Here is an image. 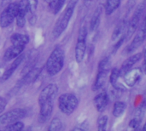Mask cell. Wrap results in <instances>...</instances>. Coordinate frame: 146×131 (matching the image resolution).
I'll list each match as a JSON object with an SVG mask.
<instances>
[{"instance_id":"cell-31","label":"cell","mask_w":146,"mask_h":131,"mask_svg":"<svg viewBox=\"0 0 146 131\" xmlns=\"http://www.w3.org/2000/svg\"><path fill=\"white\" fill-rule=\"evenodd\" d=\"M106 127H98V131H107Z\"/></svg>"},{"instance_id":"cell-23","label":"cell","mask_w":146,"mask_h":131,"mask_svg":"<svg viewBox=\"0 0 146 131\" xmlns=\"http://www.w3.org/2000/svg\"><path fill=\"white\" fill-rule=\"evenodd\" d=\"M126 108H127V105H126L125 102H123V101H116L114 104L112 113L115 118H120L125 113Z\"/></svg>"},{"instance_id":"cell-5","label":"cell","mask_w":146,"mask_h":131,"mask_svg":"<svg viewBox=\"0 0 146 131\" xmlns=\"http://www.w3.org/2000/svg\"><path fill=\"white\" fill-rule=\"evenodd\" d=\"M79 100L72 93H64L58 97V107L65 115H71L77 108Z\"/></svg>"},{"instance_id":"cell-1","label":"cell","mask_w":146,"mask_h":131,"mask_svg":"<svg viewBox=\"0 0 146 131\" xmlns=\"http://www.w3.org/2000/svg\"><path fill=\"white\" fill-rule=\"evenodd\" d=\"M57 93L58 87L56 84H50L41 90L38 100L39 105V122L44 123L51 116L54 107V101Z\"/></svg>"},{"instance_id":"cell-18","label":"cell","mask_w":146,"mask_h":131,"mask_svg":"<svg viewBox=\"0 0 146 131\" xmlns=\"http://www.w3.org/2000/svg\"><path fill=\"white\" fill-rule=\"evenodd\" d=\"M29 36L24 33L15 32L10 36V43L14 45H21L26 47V45L29 43Z\"/></svg>"},{"instance_id":"cell-17","label":"cell","mask_w":146,"mask_h":131,"mask_svg":"<svg viewBox=\"0 0 146 131\" xmlns=\"http://www.w3.org/2000/svg\"><path fill=\"white\" fill-rule=\"evenodd\" d=\"M94 105L98 113H103L109 103V95L106 92H101L98 94L94 98Z\"/></svg>"},{"instance_id":"cell-24","label":"cell","mask_w":146,"mask_h":131,"mask_svg":"<svg viewBox=\"0 0 146 131\" xmlns=\"http://www.w3.org/2000/svg\"><path fill=\"white\" fill-rule=\"evenodd\" d=\"M63 124L59 118H54L48 127V131H62Z\"/></svg>"},{"instance_id":"cell-11","label":"cell","mask_w":146,"mask_h":131,"mask_svg":"<svg viewBox=\"0 0 146 131\" xmlns=\"http://www.w3.org/2000/svg\"><path fill=\"white\" fill-rule=\"evenodd\" d=\"M125 83L129 87L136 85L142 78V70L140 68H132L124 76Z\"/></svg>"},{"instance_id":"cell-29","label":"cell","mask_w":146,"mask_h":131,"mask_svg":"<svg viewBox=\"0 0 146 131\" xmlns=\"http://www.w3.org/2000/svg\"><path fill=\"white\" fill-rule=\"evenodd\" d=\"M71 131H88V130H87L86 126H85L83 124H80V125L74 127Z\"/></svg>"},{"instance_id":"cell-13","label":"cell","mask_w":146,"mask_h":131,"mask_svg":"<svg viewBox=\"0 0 146 131\" xmlns=\"http://www.w3.org/2000/svg\"><path fill=\"white\" fill-rule=\"evenodd\" d=\"M142 56H143V54L142 53H137V54L133 55L129 58H127L122 63L121 68L119 69L120 70V75L121 76H124L129 70H131L133 67V66L136 63H138L140 61V59L142 58Z\"/></svg>"},{"instance_id":"cell-2","label":"cell","mask_w":146,"mask_h":131,"mask_svg":"<svg viewBox=\"0 0 146 131\" xmlns=\"http://www.w3.org/2000/svg\"><path fill=\"white\" fill-rule=\"evenodd\" d=\"M64 62V50L61 47H56L49 55L45 63V70L47 74L51 77L57 75L63 68Z\"/></svg>"},{"instance_id":"cell-4","label":"cell","mask_w":146,"mask_h":131,"mask_svg":"<svg viewBox=\"0 0 146 131\" xmlns=\"http://www.w3.org/2000/svg\"><path fill=\"white\" fill-rule=\"evenodd\" d=\"M110 66H111V61L110 57H105L103 60H101V61L98 64V74L92 86L93 91H98L104 87L107 82L109 72L110 71Z\"/></svg>"},{"instance_id":"cell-32","label":"cell","mask_w":146,"mask_h":131,"mask_svg":"<svg viewBox=\"0 0 146 131\" xmlns=\"http://www.w3.org/2000/svg\"><path fill=\"white\" fill-rule=\"evenodd\" d=\"M47 4H49L50 3H51V2H53V1H55V0H44Z\"/></svg>"},{"instance_id":"cell-12","label":"cell","mask_w":146,"mask_h":131,"mask_svg":"<svg viewBox=\"0 0 146 131\" xmlns=\"http://www.w3.org/2000/svg\"><path fill=\"white\" fill-rule=\"evenodd\" d=\"M27 0H21L18 2V11L15 22L19 28L24 27L27 22Z\"/></svg>"},{"instance_id":"cell-30","label":"cell","mask_w":146,"mask_h":131,"mask_svg":"<svg viewBox=\"0 0 146 131\" xmlns=\"http://www.w3.org/2000/svg\"><path fill=\"white\" fill-rule=\"evenodd\" d=\"M96 1H98V0H84V4H85V6L89 7V6H91L92 3H94Z\"/></svg>"},{"instance_id":"cell-33","label":"cell","mask_w":146,"mask_h":131,"mask_svg":"<svg viewBox=\"0 0 146 131\" xmlns=\"http://www.w3.org/2000/svg\"><path fill=\"white\" fill-rule=\"evenodd\" d=\"M144 59H145V60L146 59V50L145 52V54H144Z\"/></svg>"},{"instance_id":"cell-26","label":"cell","mask_w":146,"mask_h":131,"mask_svg":"<svg viewBox=\"0 0 146 131\" xmlns=\"http://www.w3.org/2000/svg\"><path fill=\"white\" fill-rule=\"evenodd\" d=\"M146 111V100H145L143 101V103L140 105V107L138 108V110L136 111L135 113V117H134V119L137 120L139 123H141V120L145 115Z\"/></svg>"},{"instance_id":"cell-21","label":"cell","mask_w":146,"mask_h":131,"mask_svg":"<svg viewBox=\"0 0 146 131\" xmlns=\"http://www.w3.org/2000/svg\"><path fill=\"white\" fill-rule=\"evenodd\" d=\"M127 22L126 20H122L117 25V26L115 27V29L113 32L112 40H118L120 38L122 37V34H125L126 29H127Z\"/></svg>"},{"instance_id":"cell-22","label":"cell","mask_w":146,"mask_h":131,"mask_svg":"<svg viewBox=\"0 0 146 131\" xmlns=\"http://www.w3.org/2000/svg\"><path fill=\"white\" fill-rule=\"evenodd\" d=\"M121 0H106L105 2V14L107 15H110L113 14L121 5Z\"/></svg>"},{"instance_id":"cell-15","label":"cell","mask_w":146,"mask_h":131,"mask_svg":"<svg viewBox=\"0 0 146 131\" xmlns=\"http://www.w3.org/2000/svg\"><path fill=\"white\" fill-rule=\"evenodd\" d=\"M25 59V55L22 53L20 56H18L17 58H15V60H13L12 63L10 64V66L4 71V72L3 73L2 77H1V81H6L8 80L12 75L13 73L15 72V70L19 67V66L22 63L23 60Z\"/></svg>"},{"instance_id":"cell-8","label":"cell","mask_w":146,"mask_h":131,"mask_svg":"<svg viewBox=\"0 0 146 131\" xmlns=\"http://www.w3.org/2000/svg\"><path fill=\"white\" fill-rule=\"evenodd\" d=\"M27 114L25 109L22 108H15L8 111L7 113L0 115V128L8 126L15 122L19 121L23 118Z\"/></svg>"},{"instance_id":"cell-9","label":"cell","mask_w":146,"mask_h":131,"mask_svg":"<svg viewBox=\"0 0 146 131\" xmlns=\"http://www.w3.org/2000/svg\"><path fill=\"white\" fill-rule=\"evenodd\" d=\"M146 38V15L144 18L142 23L140 24L139 30L135 35V37L133 38V40L132 41V43L127 47L126 49V53L127 54H130L133 53L134 51H136L145 42Z\"/></svg>"},{"instance_id":"cell-3","label":"cell","mask_w":146,"mask_h":131,"mask_svg":"<svg viewBox=\"0 0 146 131\" xmlns=\"http://www.w3.org/2000/svg\"><path fill=\"white\" fill-rule=\"evenodd\" d=\"M78 1L79 0H70L62 14H61V16L57 19L52 30V36L55 39L58 38L68 28V26L74 14L75 7L78 3Z\"/></svg>"},{"instance_id":"cell-28","label":"cell","mask_w":146,"mask_h":131,"mask_svg":"<svg viewBox=\"0 0 146 131\" xmlns=\"http://www.w3.org/2000/svg\"><path fill=\"white\" fill-rule=\"evenodd\" d=\"M6 106H7V101L3 97L0 96V114L4 111Z\"/></svg>"},{"instance_id":"cell-6","label":"cell","mask_w":146,"mask_h":131,"mask_svg":"<svg viewBox=\"0 0 146 131\" xmlns=\"http://www.w3.org/2000/svg\"><path fill=\"white\" fill-rule=\"evenodd\" d=\"M88 35V30L86 26L80 27L77 38V42L75 45V61L77 63H81L84 60L86 51V38Z\"/></svg>"},{"instance_id":"cell-35","label":"cell","mask_w":146,"mask_h":131,"mask_svg":"<svg viewBox=\"0 0 146 131\" xmlns=\"http://www.w3.org/2000/svg\"><path fill=\"white\" fill-rule=\"evenodd\" d=\"M0 131H2V130H0Z\"/></svg>"},{"instance_id":"cell-19","label":"cell","mask_w":146,"mask_h":131,"mask_svg":"<svg viewBox=\"0 0 146 131\" xmlns=\"http://www.w3.org/2000/svg\"><path fill=\"white\" fill-rule=\"evenodd\" d=\"M101 14H102V6H98L92 16V19H91V21H90V26H89V30L91 32H95L98 26H99V24H100V20H101Z\"/></svg>"},{"instance_id":"cell-10","label":"cell","mask_w":146,"mask_h":131,"mask_svg":"<svg viewBox=\"0 0 146 131\" xmlns=\"http://www.w3.org/2000/svg\"><path fill=\"white\" fill-rule=\"evenodd\" d=\"M43 68L42 67H33L30 71H28L27 73H25L23 75V77L18 81V83L16 84V88H21L24 85L27 84H30L32 83H33L41 74Z\"/></svg>"},{"instance_id":"cell-16","label":"cell","mask_w":146,"mask_h":131,"mask_svg":"<svg viewBox=\"0 0 146 131\" xmlns=\"http://www.w3.org/2000/svg\"><path fill=\"white\" fill-rule=\"evenodd\" d=\"M25 48H26L25 46L12 44L10 47H9L5 50V52L3 54V60L5 61H9L15 60V58H17L23 53Z\"/></svg>"},{"instance_id":"cell-27","label":"cell","mask_w":146,"mask_h":131,"mask_svg":"<svg viewBox=\"0 0 146 131\" xmlns=\"http://www.w3.org/2000/svg\"><path fill=\"white\" fill-rule=\"evenodd\" d=\"M108 120L109 119H108V117L106 115L101 116L98 120V127H106L107 128Z\"/></svg>"},{"instance_id":"cell-14","label":"cell","mask_w":146,"mask_h":131,"mask_svg":"<svg viewBox=\"0 0 146 131\" xmlns=\"http://www.w3.org/2000/svg\"><path fill=\"white\" fill-rule=\"evenodd\" d=\"M38 0H27V16L28 22L33 26L37 22V9Z\"/></svg>"},{"instance_id":"cell-7","label":"cell","mask_w":146,"mask_h":131,"mask_svg":"<svg viewBox=\"0 0 146 131\" xmlns=\"http://www.w3.org/2000/svg\"><path fill=\"white\" fill-rule=\"evenodd\" d=\"M18 11V3L13 2L9 3L2 11L0 14V26L2 28H7L14 20H15Z\"/></svg>"},{"instance_id":"cell-34","label":"cell","mask_w":146,"mask_h":131,"mask_svg":"<svg viewBox=\"0 0 146 131\" xmlns=\"http://www.w3.org/2000/svg\"><path fill=\"white\" fill-rule=\"evenodd\" d=\"M141 131H146V130H144V129H142V130H141Z\"/></svg>"},{"instance_id":"cell-25","label":"cell","mask_w":146,"mask_h":131,"mask_svg":"<svg viewBox=\"0 0 146 131\" xmlns=\"http://www.w3.org/2000/svg\"><path fill=\"white\" fill-rule=\"evenodd\" d=\"M23 129H24V124L21 121H17L8 126H5L2 131H22Z\"/></svg>"},{"instance_id":"cell-20","label":"cell","mask_w":146,"mask_h":131,"mask_svg":"<svg viewBox=\"0 0 146 131\" xmlns=\"http://www.w3.org/2000/svg\"><path fill=\"white\" fill-rule=\"evenodd\" d=\"M120 76H121L120 75V70L118 68L115 67L111 70L110 76V84H112L114 89H116V90L122 91L125 90V88L123 87L122 84L118 83V79H119Z\"/></svg>"}]
</instances>
